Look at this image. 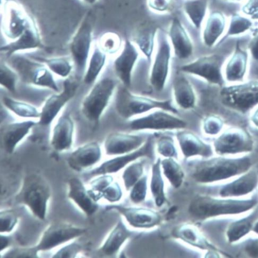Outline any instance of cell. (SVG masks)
<instances>
[{"instance_id": "obj_18", "label": "cell", "mask_w": 258, "mask_h": 258, "mask_svg": "<svg viewBox=\"0 0 258 258\" xmlns=\"http://www.w3.org/2000/svg\"><path fill=\"white\" fill-rule=\"evenodd\" d=\"M142 136L114 133L106 139L104 148L107 155H117L129 153L140 147L145 141Z\"/></svg>"}, {"instance_id": "obj_14", "label": "cell", "mask_w": 258, "mask_h": 258, "mask_svg": "<svg viewBox=\"0 0 258 258\" xmlns=\"http://www.w3.org/2000/svg\"><path fill=\"white\" fill-rule=\"evenodd\" d=\"M77 88L76 83L67 80L64 83L63 90L60 93L51 96L46 101L37 124L42 125L50 124L66 103L74 97Z\"/></svg>"}, {"instance_id": "obj_1", "label": "cell", "mask_w": 258, "mask_h": 258, "mask_svg": "<svg viewBox=\"0 0 258 258\" xmlns=\"http://www.w3.org/2000/svg\"><path fill=\"white\" fill-rule=\"evenodd\" d=\"M51 196L50 186L42 176L31 174L24 178L21 190L15 197L17 204L26 206L41 220L46 216L47 202Z\"/></svg>"}, {"instance_id": "obj_43", "label": "cell", "mask_w": 258, "mask_h": 258, "mask_svg": "<svg viewBox=\"0 0 258 258\" xmlns=\"http://www.w3.org/2000/svg\"><path fill=\"white\" fill-rule=\"evenodd\" d=\"M143 173V166L141 163H137L129 166L124 172L123 178L127 189L135 185Z\"/></svg>"}, {"instance_id": "obj_25", "label": "cell", "mask_w": 258, "mask_h": 258, "mask_svg": "<svg viewBox=\"0 0 258 258\" xmlns=\"http://www.w3.org/2000/svg\"><path fill=\"white\" fill-rule=\"evenodd\" d=\"M176 137L185 157L196 155L208 157L212 155L211 146L204 143L192 132H180L177 134Z\"/></svg>"}, {"instance_id": "obj_11", "label": "cell", "mask_w": 258, "mask_h": 258, "mask_svg": "<svg viewBox=\"0 0 258 258\" xmlns=\"http://www.w3.org/2000/svg\"><path fill=\"white\" fill-rule=\"evenodd\" d=\"M216 152L220 155L250 152L253 142L249 133L241 127L227 129L214 142Z\"/></svg>"}, {"instance_id": "obj_60", "label": "cell", "mask_w": 258, "mask_h": 258, "mask_svg": "<svg viewBox=\"0 0 258 258\" xmlns=\"http://www.w3.org/2000/svg\"><path fill=\"white\" fill-rule=\"evenodd\" d=\"M254 231L255 232L258 233V223L256 224V225H255V226L254 227Z\"/></svg>"}, {"instance_id": "obj_30", "label": "cell", "mask_w": 258, "mask_h": 258, "mask_svg": "<svg viewBox=\"0 0 258 258\" xmlns=\"http://www.w3.org/2000/svg\"><path fill=\"white\" fill-rule=\"evenodd\" d=\"M131 233L121 221H119L100 249L105 255L115 254L127 239Z\"/></svg>"}, {"instance_id": "obj_27", "label": "cell", "mask_w": 258, "mask_h": 258, "mask_svg": "<svg viewBox=\"0 0 258 258\" xmlns=\"http://www.w3.org/2000/svg\"><path fill=\"white\" fill-rule=\"evenodd\" d=\"M173 92L175 101L181 107L189 109L195 106L196 96L194 89L184 77L177 76L175 78Z\"/></svg>"}, {"instance_id": "obj_16", "label": "cell", "mask_w": 258, "mask_h": 258, "mask_svg": "<svg viewBox=\"0 0 258 258\" xmlns=\"http://www.w3.org/2000/svg\"><path fill=\"white\" fill-rule=\"evenodd\" d=\"M139 54L140 53L135 44L127 39L124 43L121 52L114 62L116 75L127 88L131 86L132 73L139 57Z\"/></svg>"}, {"instance_id": "obj_29", "label": "cell", "mask_w": 258, "mask_h": 258, "mask_svg": "<svg viewBox=\"0 0 258 258\" xmlns=\"http://www.w3.org/2000/svg\"><path fill=\"white\" fill-rule=\"evenodd\" d=\"M257 180V176L255 172H251L224 187L221 191V195L223 197H230L247 194L253 190Z\"/></svg>"}, {"instance_id": "obj_7", "label": "cell", "mask_w": 258, "mask_h": 258, "mask_svg": "<svg viewBox=\"0 0 258 258\" xmlns=\"http://www.w3.org/2000/svg\"><path fill=\"white\" fill-rule=\"evenodd\" d=\"M92 15L88 13L78 28L72 39L70 49L74 61L79 74L86 67L93 41V23Z\"/></svg>"}, {"instance_id": "obj_6", "label": "cell", "mask_w": 258, "mask_h": 258, "mask_svg": "<svg viewBox=\"0 0 258 258\" xmlns=\"http://www.w3.org/2000/svg\"><path fill=\"white\" fill-rule=\"evenodd\" d=\"M116 84L106 78L98 82L84 98L82 111L88 120L97 124L113 95Z\"/></svg>"}, {"instance_id": "obj_50", "label": "cell", "mask_w": 258, "mask_h": 258, "mask_svg": "<svg viewBox=\"0 0 258 258\" xmlns=\"http://www.w3.org/2000/svg\"><path fill=\"white\" fill-rule=\"evenodd\" d=\"M147 177H143L135 184L131 194V199L134 203H141L144 201L147 191Z\"/></svg>"}, {"instance_id": "obj_52", "label": "cell", "mask_w": 258, "mask_h": 258, "mask_svg": "<svg viewBox=\"0 0 258 258\" xmlns=\"http://www.w3.org/2000/svg\"><path fill=\"white\" fill-rule=\"evenodd\" d=\"M147 5L154 12L165 13L171 9L172 0H147Z\"/></svg>"}, {"instance_id": "obj_36", "label": "cell", "mask_w": 258, "mask_h": 258, "mask_svg": "<svg viewBox=\"0 0 258 258\" xmlns=\"http://www.w3.org/2000/svg\"><path fill=\"white\" fill-rule=\"evenodd\" d=\"M164 173L172 185L176 188L182 183L184 173L181 166L172 158L165 159L162 162Z\"/></svg>"}, {"instance_id": "obj_4", "label": "cell", "mask_w": 258, "mask_h": 258, "mask_svg": "<svg viewBox=\"0 0 258 258\" xmlns=\"http://www.w3.org/2000/svg\"><path fill=\"white\" fill-rule=\"evenodd\" d=\"M256 204L254 200L247 201L218 200L207 197H198L191 202L190 213L195 217L205 218L223 214L246 212Z\"/></svg>"}, {"instance_id": "obj_49", "label": "cell", "mask_w": 258, "mask_h": 258, "mask_svg": "<svg viewBox=\"0 0 258 258\" xmlns=\"http://www.w3.org/2000/svg\"><path fill=\"white\" fill-rule=\"evenodd\" d=\"M38 251L35 246L31 247H17L8 252L5 257L37 258Z\"/></svg>"}, {"instance_id": "obj_56", "label": "cell", "mask_w": 258, "mask_h": 258, "mask_svg": "<svg viewBox=\"0 0 258 258\" xmlns=\"http://www.w3.org/2000/svg\"><path fill=\"white\" fill-rule=\"evenodd\" d=\"M246 251L253 256H258V240L251 242L246 247Z\"/></svg>"}, {"instance_id": "obj_2", "label": "cell", "mask_w": 258, "mask_h": 258, "mask_svg": "<svg viewBox=\"0 0 258 258\" xmlns=\"http://www.w3.org/2000/svg\"><path fill=\"white\" fill-rule=\"evenodd\" d=\"M249 158H216L197 165L192 176L202 183L219 181L245 172L249 168Z\"/></svg>"}, {"instance_id": "obj_12", "label": "cell", "mask_w": 258, "mask_h": 258, "mask_svg": "<svg viewBox=\"0 0 258 258\" xmlns=\"http://www.w3.org/2000/svg\"><path fill=\"white\" fill-rule=\"evenodd\" d=\"M187 123L181 118L163 111H156L146 116L135 119L130 123L132 131L174 130L183 128Z\"/></svg>"}, {"instance_id": "obj_53", "label": "cell", "mask_w": 258, "mask_h": 258, "mask_svg": "<svg viewBox=\"0 0 258 258\" xmlns=\"http://www.w3.org/2000/svg\"><path fill=\"white\" fill-rule=\"evenodd\" d=\"M122 195L120 186L116 182H114L104 191L103 197L108 202L114 203L120 201Z\"/></svg>"}, {"instance_id": "obj_32", "label": "cell", "mask_w": 258, "mask_h": 258, "mask_svg": "<svg viewBox=\"0 0 258 258\" xmlns=\"http://www.w3.org/2000/svg\"><path fill=\"white\" fill-rule=\"evenodd\" d=\"M105 52L100 47H95L89 60L84 81L87 84L93 83L103 68L106 62Z\"/></svg>"}, {"instance_id": "obj_34", "label": "cell", "mask_w": 258, "mask_h": 258, "mask_svg": "<svg viewBox=\"0 0 258 258\" xmlns=\"http://www.w3.org/2000/svg\"><path fill=\"white\" fill-rule=\"evenodd\" d=\"M173 235L194 246L202 248L206 247V243L200 233L192 225H184L177 227L173 232Z\"/></svg>"}, {"instance_id": "obj_33", "label": "cell", "mask_w": 258, "mask_h": 258, "mask_svg": "<svg viewBox=\"0 0 258 258\" xmlns=\"http://www.w3.org/2000/svg\"><path fill=\"white\" fill-rule=\"evenodd\" d=\"M4 105L17 116L25 118H39L41 112L32 105L18 101L9 97L3 98Z\"/></svg>"}, {"instance_id": "obj_9", "label": "cell", "mask_w": 258, "mask_h": 258, "mask_svg": "<svg viewBox=\"0 0 258 258\" xmlns=\"http://www.w3.org/2000/svg\"><path fill=\"white\" fill-rule=\"evenodd\" d=\"M223 61V58L218 55H206L183 66L181 71L202 77L212 84L222 86L224 83Z\"/></svg>"}, {"instance_id": "obj_23", "label": "cell", "mask_w": 258, "mask_h": 258, "mask_svg": "<svg viewBox=\"0 0 258 258\" xmlns=\"http://www.w3.org/2000/svg\"><path fill=\"white\" fill-rule=\"evenodd\" d=\"M74 123L71 117L64 115L59 117L53 129L51 144L58 152L69 150L73 142Z\"/></svg>"}, {"instance_id": "obj_15", "label": "cell", "mask_w": 258, "mask_h": 258, "mask_svg": "<svg viewBox=\"0 0 258 258\" xmlns=\"http://www.w3.org/2000/svg\"><path fill=\"white\" fill-rule=\"evenodd\" d=\"M153 155V140L149 138L144 145L132 153L118 156L103 163L100 166L88 173L89 176H96L116 173L122 169L128 163L137 158L147 156L152 158Z\"/></svg>"}, {"instance_id": "obj_21", "label": "cell", "mask_w": 258, "mask_h": 258, "mask_svg": "<svg viewBox=\"0 0 258 258\" xmlns=\"http://www.w3.org/2000/svg\"><path fill=\"white\" fill-rule=\"evenodd\" d=\"M106 210L120 212L127 222L136 227L149 228L157 225L161 217L157 213L145 208H126L120 206H108Z\"/></svg>"}, {"instance_id": "obj_13", "label": "cell", "mask_w": 258, "mask_h": 258, "mask_svg": "<svg viewBox=\"0 0 258 258\" xmlns=\"http://www.w3.org/2000/svg\"><path fill=\"white\" fill-rule=\"evenodd\" d=\"M33 21L24 10L14 3L6 6L3 17V31L7 37L16 40Z\"/></svg>"}, {"instance_id": "obj_51", "label": "cell", "mask_w": 258, "mask_h": 258, "mask_svg": "<svg viewBox=\"0 0 258 258\" xmlns=\"http://www.w3.org/2000/svg\"><path fill=\"white\" fill-rule=\"evenodd\" d=\"M82 246L76 242L69 244L58 251L53 257L70 258L75 257L77 254L82 250Z\"/></svg>"}, {"instance_id": "obj_35", "label": "cell", "mask_w": 258, "mask_h": 258, "mask_svg": "<svg viewBox=\"0 0 258 258\" xmlns=\"http://www.w3.org/2000/svg\"><path fill=\"white\" fill-rule=\"evenodd\" d=\"M161 161L158 160L153 167L151 190L156 205L162 206L165 202L164 182L160 170Z\"/></svg>"}, {"instance_id": "obj_19", "label": "cell", "mask_w": 258, "mask_h": 258, "mask_svg": "<svg viewBox=\"0 0 258 258\" xmlns=\"http://www.w3.org/2000/svg\"><path fill=\"white\" fill-rule=\"evenodd\" d=\"M101 157L100 145L92 142L77 148L69 156L68 163L72 169L80 172L98 163Z\"/></svg>"}, {"instance_id": "obj_20", "label": "cell", "mask_w": 258, "mask_h": 258, "mask_svg": "<svg viewBox=\"0 0 258 258\" xmlns=\"http://www.w3.org/2000/svg\"><path fill=\"white\" fill-rule=\"evenodd\" d=\"M37 124L32 120L8 124L2 128L1 144L5 151L12 154L18 144L28 135L32 128Z\"/></svg>"}, {"instance_id": "obj_42", "label": "cell", "mask_w": 258, "mask_h": 258, "mask_svg": "<svg viewBox=\"0 0 258 258\" xmlns=\"http://www.w3.org/2000/svg\"><path fill=\"white\" fill-rule=\"evenodd\" d=\"M224 125L223 119L216 115H210L206 116L203 122L204 133L210 136L216 135L221 133Z\"/></svg>"}, {"instance_id": "obj_22", "label": "cell", "mask_w": 258, "mask_h": 258, "mask_svg": "<svg viewBox=\"0 0 258 258\" xmlns=\"http://www.w3.org/2000/svg\"><path fill=\"white\" fill-rule=\"evenodd\" d=\"M41 46V35L33 20L21 36L2 46L1 51L10 56L18 51L29 50Z\"/></svg>"}, {"instance_id": "obj_8", "label": "cell", "mask_w": 258, "mask_h": 258, "mask_svg": "<svg viewBox=\"0 0 258 258\" xmlns=\"http://www.w3.org/2000/svg\"><path fill=\"white\" fill-rule=\"evenodd\" d=\"M157 49L150 77V82L155 90H163L168 72L171 57L172 48L169 39L161 30L157 31Z\"/></svg>"}, {"instance_id": "obj_45", "label": "cell", "mask_w": 258, "mask_h": 258, "mask_svg": "<svg viewBox=\"0 0 258 258\" xmlns=\"http://www.w3.org/2000/svg\"><path fill=\"white\" fill-rule=\"evenodd\" d=\"M18 222V216L12 210H5L0 213V232H12Z\"/></svg>"}, {"instance_id": "obj_24", "label": "cell", "mask_w": 258, "mask_h": 258, "mask_svg": "<svg viewBox=\"0 0 258 258\" xmlns=\"http://www.w3.org/2000/svg\"><path fill=\"white\" fill-rule=\"evenodd\" d=\"M68 184L69 199L88 216L93 215L98 210V206L89 195L82 181L77 177H73L69 180Z\"/></svg>"}, {"instance_id": "obj_37", "label": "cell", "mask_w": 258, "mask_h": 258, "mask_svg": "<svg viewBox=\"0 0 258 258\" xmlns=\"http://www.w3.org/2000/svg\"><path fill=\"white\" fill-rule=\"evenodd\" d=\"M33 83L37 86L47 87L57 92L59 88L51 72L42 66H38L32 73Z\"/></svg>"}, {"instance_id": "obj_3", "label": "cell", "mask_w": 258, "mask_h": 258, "mask_svg": "<svg viewBox=\"0 0 258 258\" xmlns=\"http://www.w3.org/2000/svg\"><path fill=\"white\" fill-rule=\"evenodd\" d=\"M116 108L119 114L125 118L141 114L158 108L177 113L170 100L156 101L132 93L126 87L119 88L116 98Z\"/></svg>"}, {"instance_id": "obj_58", "label": "cell", "mask_w": 258, "mask_h": 258, "mask_svg": "<svg viewBox=\"0 0 258 258\" xmlns=\"http://www.w3.org/2000/svg\"><path fill=\"white\" fill-rule=\"evenodd\" d=\"M251 122L253 125L258 127V106L251 116Z\"/></svg>"}, {"instance_id": "obj_28", "label": "cell", "mask_w": 258, "mask_h": 258, "mask_svg": "<svg viewBox=\"0 0 258 258\" xmlns=\"http://www.w3.org/2000/svg\"><path fill=\"white\" fill-rule=\"evenodd\" d=\"M225 21L223 15L218 12L208 17L203 32V41L208 47H213L223 34Z\"/></svg>"}, {"instance_id": "obj_17", "label": "cell", "mask_w": 258, "mask_h": 258, "mask_svg": "<svg viewBox=\"0 0 258 258\" xmlns=\"http://www.w3.org/2000/svg\"><path fill=\"white\" fill-rule=\"evenodd\" d=\"M168 37L177 58L185 59L192 54L194 45L191 37L178 18L172 20L168 28Z\"/></svg>"}, {"instance_id": "obj_38", "label": "cell", "mask_w": 258, "mask_h": 258, "mask_svg": "<svg viewBox=\"0 0 258 258\" xmlns=\"http://www.w3.org/2000/svg\"><path fill=\"white\" fill-rule=\"evenodd\" d=\"M45 62L49 70L61 77H68L72 71L71 63L63 57L46 59Z\"/></svg>"}, {"instance_id": "obj_47", "label": "cell", "mask_w": 258, "mask_h": 258, "mask_svg": "<svg viewBox=\"0 0 258 258\" xmlns=\"http://www.w3.org/2000/svg\"><path fill=\"white\" fill-rule=\"evenodd\" d=\"M252 23L249 20L242 17L236 16L232 18L228 35L239 34L249 29Z\"/></svg>"}, {"instance_id": "obj_10", "label": "cell", "mask_w": 258, "mask_h": 258, "mask_svg": "<svg viewBox=\"0 0 258 258\" xmlns=\"http://www.w3.org/2000/svg\"><path fill=\"white\" fill-rule=\"evenodd\" d=\"M86 232L84 228L64 222H55L44 231L40 241L35 246L39 251H46L81 236Z\"/></svg>"}, {"instance_id": "obj_5", "label": "cell", "mask_w": 258, "mask_h": 258, "mask_svg": "<svg viewBox=\"0 0 258 258\" xmlns=\"http://www.w3.org/2000/svg\"><path fill=\"white\" fill-rule=\"evenodd\" d=\"M220 97L224 105L245 114L258 106V81L224 87Z\"/></svg>"}, {"instance_id": "obj_40", "label": "cell", "mask_w": 258, "mask_h": 258, "mask_svg": "<svg viewBox=\"0 0 258 258\" xmlns=\"http://www.w3.org/2000/svg\"><path fill=\"white\" fill-rule=\"evenodd\" d=\"M251 226V221L249 219H244L233 223L227 232L229 241L232 242L240 239L249 232Z\"/></svg>"}, {"instance_id": "obj_31", "label": "cell", "mask_w": 258, "mask_h": 258, "mask_svg": "<svg viewBox=\"0 0 258 258\" xmlns=\"http://www.w3.org/2000/svg\"><path fill=\"white\" fill-rule=\"evenodd\" d=\"M207 8L208 0H185L183 6L186 17L197 29L202 27Z\"/></svg>"}, {"instance_id": "obj_41", "label": "cell", "mask_w": 258, "mask_h": 258, "mask_svg": "<svg viewBox=\"0 0 258 258\" xmlns=\"http://www.w3.org/2000/svg\"><path fill=\"white\" fill-rule=\"evenodd\" d=\"M156 33L157 31L143 33L136 39V44L148 58H150L153 53Z\"/></svg>"}, {"instance_id": "obj_26", "label": "cell", "mask_w": 258, "mask_h": 258, "mask_svg": "<svg viewBox=\"0 0 258 258\" xmlns=\"http://www.w3.org/2000/svg\"><path fill=\"white\" fill-rule=\"evenodd\" d=\"M248 64V56L246 52L239 47L227 63L224 76L227 82L232 83H240L245 76Z\"/></svg>"}, {"instance_id": "obj_57", "label": "cell", "mask_w": 258, "mask_h": 258, "mask_svg": "<svg viewBox=\"0 0 258 258\" xmlns=\"http://www.w3.org/2000/svg\"><path fill=\"white\" fill-rule=\"evenodd\" d=\"M0 240H1V245H0V251H2L8 246L10 243L9 238L5 235H1L0 237Z\"/></svg>"}, {"instance_id": "obj_48", "label": "cell", "mask_w": 258, "mask_h": 258, "mask_svg": "<svg viewBox=\"0 0 258 258\" xmlns=\"http://www.w3.org/2000/svg\"><path fill=\"white\" fill-rule=\"evenodd\" d=\"M157 150L160 154L168 158L173 157L176 154L174 142L170 137H161L157 143Z\"/></svg>"}, {"instance_id": "obj_39", "label": "cell", "mask_w": 258, "mask_h": 258, "mask_svg": "<svg viewBox=\"0 0 258 258\" xmlns=\"http://www.w3.org/2000/svg\"><path fill=\"white\" fill-rule=\"evenodd\" d=\"M113 177L110 175H103L96 178L91 183L92 188L88 190L92 199L97 202L101 199L106 188L113 183Z\"/></svg>"}, {"instance_id": "obj_55", "label": "cell", "mask_w": 258, "mask_h": 258, "mask_svg": "<svg viewBox=\"0 0 258 258\" xmlns=\"http://www.w3.org/2000/svg\"><path fill=\"white\" fill-rule=\"evenodd\" d=\"M249 49L253 58L258 61V35L251 42Z\"/></svg>"}, {"instance_id": "obj_54", "label": "cell", "mask_w": 258, "mask_h": 258, "mask_svg": "<svg viewBox=\"0 0 258 258\" xmlns=\"http://www.w3.org/2000/svg\"><path fill=\"white\" fill-rule=\"evenodd\" d=\"M244 12L249 15L258 14V0H250L243 8Z\"/></svg>"}, {"instance_id": "obj_46", "label": "cell", "mask_w": 258, "mask_h": 258, "mask_svg": "<svg viewBox=\"0 0 258 258\" xmlns=\"http://www.w3.org/2000/svg\"><path fill=\"white\" fill-rule=\"evenodd\" d=\"M100 48L105 53H114L121 45V39L119 36L113 33H107L100 39Z\"/></svg>"}, {"instance_id": "obj_59", "label": "cell", "mask_w": 258, "mask_h": 258, "mask_svg": "<svg viewBox=\"0 0 258 258\" xmlns=\"http://www.w3.org/2000/svg\"><path fill=\"white\" fill-rule=\"evenodd\" d=\"M82 1L88 5H93L96 4L98 0H82Z\"/></svg>"}, {"instance_id": "obj_44", "label": "cell", "mask_w": 258, "mask_h": 258, "mask_svg": "<svg viewBox=\"0 0 258 258\" xmlns=\"http://www.w3.org/2000/svg\"><path fill=\"white\" fill-rule=\"evenodd\" d=\"M18 77L11 68L5 64L1 66V85L12 93L16 91Z\"/></svg>"}]
</instances>
